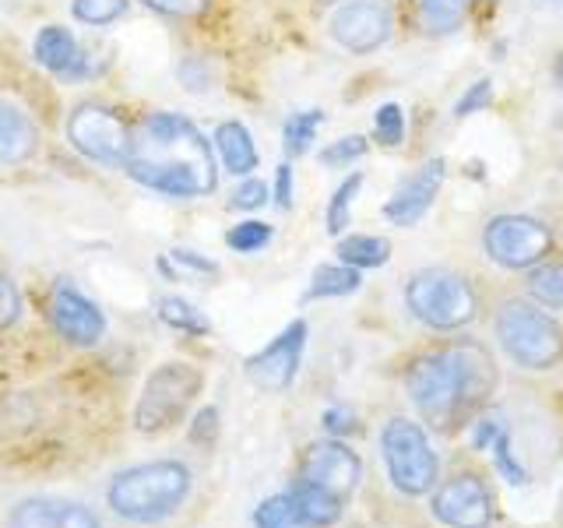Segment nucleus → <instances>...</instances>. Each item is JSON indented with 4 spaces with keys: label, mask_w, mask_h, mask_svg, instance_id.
Here are the masks:
<instances>
[{
    "label": "nucleus",
    "mask_w": 563,
    "mask_h": 528,
    "mask_svg": "<svg viewBox=\"0 0 563 528\" xmlns=\"http://www.w3.org/2000/svg\"><path fill=\"white\" fill-rule=\"evenodd\" d=\"M123 173L166 201H198L219 187V158L211 138L184 113L155 110L134 123Z\"/></svg>",
    "instance_id": "f257e3e1"
},
{
    "label": "nucleus",
    "mask_w": 563,
    "mask_h": 528,
    "mask_svg": "<svg viewBox=\"0 0 563 528\" xmlns=\"http://www.w3.org/2000/svg\"><path fill=\"white\" fill-rule=\"evenodd\" d=\"M493 381H497V374H493L486 349L475 342H462L419 356L409 366L405 387H409L416 409L433 419L437 427H444L454 416L479 405L493 392Z\"/></svg>",
    "instance_id": "f03ea898"
},
{
    "label": "nucleus",
    "mask_w": 563,
    "mask_h": 528,
    "mask_svg": "<svg viewBox=\"0 0 563 528\" xmlns=\"http://www.w3.org/2000/svg\"><path fill=\"white\" fill-rule=\"evenodd\" d=\"M190 483L194 475L184 462L163 458V462H145L117 472L110 490H106V501L123 521L152 525L184 507V501L190 497Z\"/></svg>",
    "instance_id": "7ed1b4c3"
},
{
    "label": "nucleus",
    "mask_w": 563,
    "mask_h": 528,
    "mask_svg": "<svg viewBox=\"0 0 563 528\" xmlns=\"http://www.w3.org/2000/svg\"><path fill=\"white\" fill-rule=\"evenodd\" d=\"M405 307L412 310L416 321H422L433 331H457L475 317L479 299H475V289L465 275L448 268H427L409 278V286H405Z\"/></svg>",
    "instance_id": "20e7f679"
},
{
    "label": "nucleus",
    "mask_w": 563,
    "mask_h": 528,
    "mask_svg": "<svg viewBox=\"0 0 563 528\" xmlns=\"http://www.w3.org/2000/svg\"><path fill=\"white\" fill-rule=\"evenodd\" d=\"M497 339L525 370H550L563 356V331L550 314L525 299H507L497 310Z\"/></svg>",
    "instance_id": "39448f33"
},
{
    "label": "nucleus",
    "mask_w": 563,
    "mask_h": 528,
    "mask_svg": "<svg viewBox=\"0 0 563 528\" xmlns=\"http://www.w3.org/2000/svg\"><path fill=\"white\" fill-rule=\"evenodd\" d=\"M134 128L106 102H78L67 117V145L106 169H123Z\"/></svg>",
    "instance_id": "423d86ee"
},
{
    "label": "nucleus",
    "mask_w": 563,
    "mask_h": 528,
    "mask_svg": "<svg viewBox=\"0 0 563 528\" xmlns=\"http://www.w3.org/2000/svg\"><path fill=\"white\" fill-rule=\"evenodd\" d=\"M201 370L190 363H163L155 374L145 381V392L137 398L134 409V427L141 433H163L173 422H180L187 405L194 402V395L201 392Z\"/></svg>",
    "instance_id": "0eeeda50"
},
{
    "label": "nucleus",
    "mask_w": 563,
    "mask_h": 528,
    "mask_svg": "<svg viewBox=\"0 0 563 528\" xmlns=\"http://www.w3.org/2000/svg\"><path fill=\"white\" fill-rule=\"evenodd\" d=\"M380 451L387 462V475L401 493L419 497V493H430L437 486V458L419 422L405 416L391 419L380 433Z\"/></svg>",
    "instance_id": "6e6552de"
},
{
    "label": "nucleus",
    "mask_w": 563,
    "mask_h": 528,
    "mask_svg": "<svg viewBox=\"0 0 563 528\" xmlns=\"http://www.w3.org/2000/svg\"><path fill=\"white\" fill-rule=\"evenodd\" d=\"M553 229L532 219V216H497L489 219L486 233H483V246L486 254L504 264V268H536L553 251Z\"/></svg>",
    "instance_id": "1a4fd4ad"
},
{
    "label": "nucleus",
    "mask_w": 563,
    "mask_h": 528,
    "mask_svg": "<svg viewBox=\"0 0 563 528\" xmlns=\"http://www.w3.org/2000/svg\"><path fill=\"white\" fill-rule=\"evenodd\" d=\"M391 29H395V11L387 0H342L331 11L328 22L331 40L349 53L380 50L391 40Z\"/></svg>",
    "instance_id": "9d476101"
},
{
    "label": "nucleus",
    "mask_w": 563,
    "mask_h": 528,
    "mask_svg": "<svg viewBox=\"0 0 563 528\" xmlns=\"http://www.w3.org/2000/svg\"><path fill=\"white\" fill-rule=\"evenodd\" d=\"M49 321L64 342L78 349H92L106 339V314L99 304L64 278L49 293Z\"/></svg>",
    "instance_id": "9b49d317"
},
{
    "label": "nucleus",
    "mask_w": 563,
    "mask_h": 528,
    "mask_svg": "<svg viewBox=\"0 0 563 528\" xmlns=\"http://www.w3.org/2000/svg\"><path fill=\"white\" fill-rule=\"evenodd\" d=\"M303 349H307V321H292L286 331L275 334L268 345L246 360V377H251L261 392H286L299 374Z\"/></svg>",
    "instance_id": "f8f14e48"
},
{
    "label": "nucleus",
    "mask_w": 563,
    "mask_h": 528,
    "mask_svg": "<svg viewBox=\"0 0 563 528\" xmlns=\"http://www.w3.org/2000/svg\"><path fill=\"white\" fill-rule=\"evenodd\" d=\"M32 57L57 81H88L96 75V57L67 25H43L32 40Z\"/></svg>",
    "instance_id": "ddd939ff"
},
{
    "label": "nucleus",
    "mask_w": 563,
    "mask_h": 528,
    "mask_svg": "<svg viewBox=\"0 0 563 528\" xmlns=\"http://www.w3.org/2000/svg\"><path fill=\"white\" fill-rule=\"evenodd\" d=\"M360 472H363V465H360L356 451L345 448L342 440H317V444L307 448L303 462H299V480L321 486L342 501L356 490Z\"/></svg>",
    "instance_id": "4468645a"
},
{
    "label": "nucleus",
    "mask_w": 563,
    "mask_h": 528,
    "mask_svg": "<svg viewBox=\"0 0 563 528\" xmlns=\"http://www.w3.org/2000/svg\"><path fill=\"white\" fill-rule=\"evenodd\" d=\"M433 515L451 528H486L493 521V497L479 475H457L437 490Z\"/></svg>",
    "instance_id": "2eb2a0df"
},
{
    "label": "nucleus",
    "mask_w": 563,
    "mask_h": 528,
    "mask_svg": "<svg viewBox=\"0 0 563 528\" xmlns=\"http://www.w3.org/2000/svg\"><path fill=\"white\" fill-rule=\"evenodd\" d=\"M440 184H444V158H427V163L391 194V201L380 208L384 219L391 226H416L430 211L433 198L440 194Z\"/></svg>",
    "instance_id": "dca6fc26"
},
{
    "label": "nucleus",
    "mask_w": 563,
    "mask_h": 528,
    "mask_svg": "<svg viewBox=\"0 0 563 528\" xmlns=\"http://www.w3.org/2000/svg\"><path fill=\"white\" fill-rule=\"evenodd\" d=\"M43 134L40 123L32 120V113L22 102H14L11 96H0V166L14 169L25 166L40 155Z\"/></svg>",
    "instance_id": "f3484780"
},
{
    "label": "nucleus",
    "mask_w": 563,
    "mask_h": 528,
    "mask_svg": "<svg viewBox=\"0 0 563 528\" xmlns=\"http://www.w3.org/2000/svg\"><path fill=\"white\" fill-rule=\"evenodd\" d=\"M8 528H102L96 510L78 501L60 497H29L8 518Z\"/></svg>",
    "instance_id": "a211bd4d"
},
{
    "label": "nucleus",
    "mask_w": 563,
    "mask_h": 528,
    "mask_svg": "<svg viewBox=\"0 0 563 528\" xmlns=\"http://www.w3.org/2000/svg\"><path fill=\"white\" fill-rule=\"evenodd\" d=\"M211 148H216L219 166L233 176H251L261 163L254 134L246 131L240 120H222L216 134H211Z\"/></svg>",
    "instance_id": "6ab92c4d"
},
{
    "label": "nucleus",
    "mask_w": 563,
    "mask_h": 528,
    "mask_svg": "<svg viewBox=\"0 0 563 528\" xmlns=\"http://www.w3.org/2000/svg\"><path fill=\"white\" fill-rule=\"evenodd\" d=\"M475 448H483V451H493V462H497V469L504 472V480L507 483H528V469H521L515 462V454H510V440H507V427H504V419H479L475 422Z\"/></svg>",
    "instance_id": "aec40b11"
},
{
    "label": "nucleus",
    "mask_w": 563,
    "mask_h": 528,
    "mask_svg": "<svg viewBox=\"0 0 563 528\" xmlns=\"http://www.w3.org/2000/svg\"><path fill=\"white\" fill-rule=\"evenodd\" d=\"M289 497L296 501V507L303 510V518L313 525V528H324V525H334L342 518V497H334V493L313 486V483H303L296 480V486L289 490Z\"/></svg>",
    "instance_id": "412c9836"
},
{
    "label": "nucleus",
    "mask_w": 563,
    "mask_h": 528,
    "mask_svg": "<svg viewBox=\"0 0 563 528\" xmlns=\"http://www.w3.org/2000/svg\"><path fill=\"white\" fill-rule=\"evenodd\" d=\"M363 286L360 268L352 264H321L310 278L307 299H334V296H352Z\"/></svg>",
    "instance_id": "4be33fe9"
},
{
    "label": "nucleus",
    "mask_w": 563,
    "mask_h": 528,
    "mask_svg": "<svg viewBox=\"0 0 563 528\" xmlns=\"http://www.w3.org/2000/svg\"><path fill=\"white\" fill-rule=\"evenodd\" d=\"M391 257V243L384 237H369V233H356V237H345L339 240V261L352 264V268H380Z\"/></svg>",
    "instance_id": "5701e85b"
},
{
    "label": "nucleus",
    "mask_w": 563,
    "mask_h": 528,
    "mask_svg": "<svg viewBox=\"0 0 563 528\" xmlns=\"http://www.w3.org/2000/svg\"><path fill=\"white\" fill-rule=\"evenodd\" d=\"M158 321L169 324L173 331L184 334H208V317L190 304L184 296H163L158 299Z\"/></svg>",
    "instance_id": "b1692460"
},
{
    "label": "nucleus",
    "mask_w": 563,
    "mask_h": 528,
    "mask_svg": "<svg viewBox=\"0 0 563 528\" xmlns=\"http://www.w3.org/2000/svg\"><path fill=\"white\" fill-rule=\"evenodd\" d=\"M254 525L257 528H313L303 510L296 507V501L289 493H278V497H268L254 507Z\"/></svg>",
    "instance_id": "393cba45"
},
{
    "label": "nucleus",
    "mask_w": 563,
    "mask_h": 528,
    "mask_svg": "<svg viewBox=\"0 0 563 528\" xmlns=\"http://www.w3.org/2000/svg\"><path fill=\"white\" fill-rule=\"evenodd\" d=\"M324 123V113L321 110H303V113H292L286 120V128H282V148H286L289 158L296 155H307L317 131H321Z\"/></svg>",
    "instance_id": "a878e982"
},
{
    "label": "nucleus",
    "mask_w": 563,
    "mask_h": 528,
    "mask_svg": "<svg viewBox=\"0 0 563 528\" xmlns=\"http://www.w3.org/2000/svg\"><path fill=\"white\" fill-rule=\"evenodd\" d=\"M131 0H70V14L85 29H110L120 18H128Z\"/></svg>",
    "instance_id": "bb28decb"
},
{
    "label": "nucleus",
    "mask_w": 563,
    "mask_h": 528,
    "mask_svg": "<svg viewBox=\"0 0 563 528\" xmlns=\"http://www.w3.org/2000/svg\"><path fill=\"white\" fill-rule=\"evenodd\" d=\"M465 14H468V0H422V8H419L422 29L433 35L454 32L465 22Z\"/></svg>",
    "instance_id": "cd10ccee"
},
{
    "label": "nucleus",
    "mask_w": 563,
    "mask_h": 528,
    "mask_svg": "<svg viewBox=\"0 0 563 528\" xmlns=\"http://www.w3.org/2000/svg\"><path fill=\"white\" fill-rule=\"evenodd\" d=\"M528 293L542 307L563 310V264H536L532 275H528Z\"/></svg>",
    "instance_id": "c85d7f7f"
},
{
    "label": "nucleus",
    "mask_w": 563,
    "mask_h": 528,
    "mask_svg": "<svg viewBox=\"0 0 563 528\" xmlns=\"http://www.w3.org/2000/svg\"><path fill=\"white\" fill-rule=\"evenodd\" d=\"M363 190V173H352L339 184V190L331 194L328 201V211H324V222H328V233L339 237L342 229L349 226V211H352V201H356V194Z\"/></svg>",
    "instance_id": "c756f323"
},
{
    "label": "nucleus",
    "mask_w": 563,
    "mask_h": 528,
    "mask_svg": "<svg viewBox=\"0 0 563 528\" xmlns=\"http://www.w3.org/2000/svg\"><path fill=\"white\" fill-rule=\"evenodd\" d=\"M272 237H275V229L268 222L243 219L225 233V246H229V251H236V254H257V251H264V246L272 243Z\"/></svg>",
    "instance_id": "7c9ffc66"
},
{
    "label": "nucleus",
    "mask_w": 563,
    "mask_h": 528,
    "mask_svg": "<svg viewBox=\"0 0 563 528\" xmlns=\"http://www.w3.org/2000/svg\"><path fill=\"white\" fill-rule=\"evenodd\" d=\"M158 264H163V272L169 278H180L184 272H190V275H219V264L211 257H205V254H198V251H190V246H173V251Z\"/></svg>",
    "instance_id": "2f4dec72"
},
{
    "label": "nucleus",
    "mask_w": 563,
    "mask_h": 528,
    "mask_svg": "<svg viewBox=\"0 0 563 528\" xmlns=\"http://www.w3.org/2000/svg\"><path fill=\"white\" fill-rule=\"evenodd\" d=\"M374 131H377V141L387 148H398L405 141V113L398 102H384L377 117H374Z\"/></svg>",
    "instance_id": "473e14b6"
},
{
    "label": "nucleus",
    "mask_w": 563,
    "mask_h": 528,
    "mask_svg": "<svg viewBox=\"0 0 563 528\" xmlns=\"http://www.w3.org/2000/svg\"><path fill=\"white\" fill-rule=\"evenodd\" d=\"M137 4H145L163 18H173V22H194L211 8V0H137Z\"/></svg>",
    "instance_id": "72a5a7b5"
},
{
    "label": "nucleus",
    "mask_w": 563,
    "mask_h": 528,
    "mask_svg": "<svg viewBox=\"0 0 563 528\" xmlns=\"http://www.w3.org/2000/svg\"><path fill=\"white\" fill-rule=\"evenodd\" d=\"M25 310V299H22V289H18V282L0 272V331H8L18 324V317Z\"/></svg>",
    "instance_id": "f704fd0d"
},
{
    "label": "nucleus",
    "mask_w": 563,
    "mask_h": 528,
    "mask_svg": "<svg viewBox=\"0 0 563 528\" xmlns=\"http://www.w3.org/2000/svg\"><path fill=\"white\" fill-rule=\"evenodd\" d=\"M366 155V138L360 134H345L339 141H331V145L321 152V163L324 166H349V163H356V158Z\"/></svg>",
    "instance_id": "c9c22d12"
},
{
    "label": "nucleus",
    "mask_w": 563,
    "mask_h": 528,
    "mask_svg": "<svg viewBox=\"0 0 563 528\" xmlns=\"http://www.w3.org/2000/svg\"><path fill=\"white\" fill-rule=\"evenodd\" d=\"M272 198V190L264 180H257V176H243V184L233 190V198H229V208H236V211H257L264 208Z\"/></svg>",
    "instance_id": "e433bc0d"
},
{
    "label": "nucleus",
    "mask_w": 563,
    "mask_h": 528,
    "mask_svg": "<svg viewBox=\"0 0 563 528\" xmlns=\"http://www.w3.org/2000/svg\"><path fill=\"white\" fill-rule=\"evenodd\" d=\"M489 99H493V85L489 81H475L468 92L457 99V106H454V117H468V113H479V110H486L489 106Z\"/></svg>",
    "instance_id": "4c0bfd02"
},
{
    "label": "nucleus",
    "mask_w": 563,
    "mask_h": 528,
    "mask_svg": "<svg viewBox=\"0 0 563 528\" xmlns=\"http://www.w3.org/2000/svg\"><path fill=\"white\" fill-rule=\"evenodd\" d=\"M272 198H275V205L286 211V208H292V166L289 163H282L278 169H275V187H272Z\"/></svg>",
    "instance_id": "58836bf2"
},
{
    "label": "nucleus",
    "mask_w": 563,
    "mask_h": 528,
    "mask_svg": "<svg viewBox=\"0 0 563 528\" xmlns=\"http://www.w3.org/2000/svg\"><path fill=\"white\" fill-rule=\"evenodd\" d=\"M352 427H356V416H352V413H345V409H328L324 413V430L328 433H345Z\"/></svg>",
    "instance_id": "ea45409f"
},
{
    "label": "nucleus",
    "mask_w": 563,
    "mask_h": 528,
    "mask_svg": "<svg viewBox=\"0 0 563 528\" xmlns=\"http://www.w3.org/2000/svg\"><path fill=\"white\" fill-rule=\"evenodd\" d=\"M219 430V413L216 409H201L198 416H194V430H190V437L194 440H201V433H216Z\"/></svg>",
    "instance_id": "a19ab883"
},
{
    "label": "nucleus",
    "mask_w": 563,
    "mask_h": 528,
    "mask_svg": "<svg viewBox=\"0 0 563 528\" xmlns=\"http://www.w3.org/2000/svg\"><path fill=\"white\" fill-rule=\"evenodd\" d=\"M553 81H556V88L563 92V53H560V57L553 61Z\"/></svg>",
    "instance_id": "79ce46f5"
},
{
    "label": "nucleus",
    "mask_w": 563,
    "mask_h": 528,
    "mask_svg": "<svg viewBox=\"0 0 563 528\" xmlns=\"http://www.w3.org/2000/svg\"><path fill=\"white\" fill-rule=\"evenodd\" d=\"M324 4H342V0H324Z\"/></svg>",
    "instance_id": "37998d69"
}]
</instances>
